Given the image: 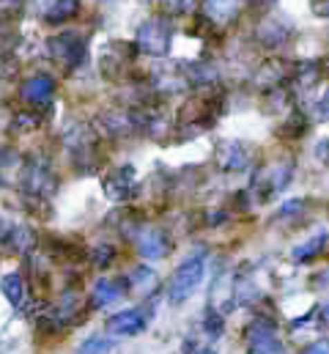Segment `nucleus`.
<instances>
[{
  "instance_id": "1",
  "label": "nucleus",
  "mask_w": 329,
  "mask_h": 354,
  "mask_svg": "<svg viewBox=\"0 0 329 354\" xmlns=\"http://www.w3.org/2000/svg\"><path fill=\"white\" fill-rule=\"evenodd\" d=\"M203 274H206V250H195L189 259H184L176 266V272L170 277V286H167L170 302H176V305L187 302L203 283Z\"/></svg>"
},
{
  "instance_id": "2",
  "label": "nucleus",
  "mask_w": 329,
  "mask_h": 354,
  "mask_svg": "<svg viewBox=\"0 0 329 354\" xmlns=\"http://www.w3.org/2000/svg\"><path fill=\"white\" fill-rule=\"evenodd\" d=\"M170 41H173V25H170V19H167V17H151V19H146V22L138 28L135 47H138L140 53L164 58V55L170 53Z\"/></svg>"
},
{
  "instance_id": "3",
  "label": "nucleus",
  "mask_w": 329,
  "mask_h": 354,
  "mask_svg": "<svg viewBox=\"0 0 329 354\" xmlns=\"http://www.w3.org/2000/svg\"><path fill=\"white\" fill-rule=\"evenodd\" d=\"M47 47H50L53 61L64 69H77L85 61V39L75 30H64V33L53 36L47 41Z\"/></svg>"
},
{
  "instance_id": "4",
  "label": "nucleus",
  "mask_w": 329,
  "mask_h": 354,
  "mask_svg": "<svg viewBox=\"0 0 329 354\" xmlns=\"http://www.w3.org/2000/svg\"><path fill=\"white\" fill-rule=\"evenodd\" d=\"M247 349L250 354H283V344L277 338V330L272 322H252L247 327Z\"/></svg>"
},
{
  "instance_id": "5",
  "label": "nucleus",
  "mask_w": 329,
  "mask_h": 354,
  "mask_svg": "<svg viewBox=\"0 0 329 354\" xmlns=\"http://www.w3.org/2000/svg\"><path fill=\"white\" fill-rule=\"evenodd\" d=\"M126 294H129L126 280H99V283L91 288L88 302H91L93 310H99V308H110V305L126 299Z\"/></svg>"
},
{
  "instance_id": "6",
  "label": "nucleus",
  "mask_w": 329,
  "mask_h": 354,
  "mask_svg": "<svg viewBox=\"0 0 329 354\" xmlns=\"http://www.w3.org/2000/svg\"><path fill=\"white\" fill-rule=\"evenodd\" d=\"M135 242H138V250L146 259H164L170 253V239L164 236V231L157 228V225H146L143 231H138Z\"/></svg>"
},
{
  "instance_id": "7",
  "label": "nucleus",
  "mask_w": 329,
  "mask_h": 354,
  "mask_svg": "<svg viewBox=\"0 0 329 354\" xmlns=\"http://www.w3.org/2000/svg\"><path fill=\"white\" fill-rule=\"evenodd\" d=\"M146 324H149V319L143 310H138V308L121 310L107 319V335H140L146 330Z\"/></svg>"
},
{
  "instance_id": "8",
  "label": "nucleus",
  "mask_w": 329,
  "mask_h": 354,
  "mask_svg": "<svg viewBox=\"0 0 329 354\" xmlns=\"http://www.w3.org/2000/svg\"><path fill=\"white\" fill-rule=\"evenodd\" d=\"M53 93H55V80L50 75H33L19 88V96L30 104H47L53 99Z\"/></svg>"
},
{
  "instance_id": "9",
  "label": "nucleus",
  "mask_w": 329,
  "mask_h": 354,
  "mask_svg": "<svg viewBox=\"0 0 329 354\" xmlns=\"http://www.w3.org/2000/svg\"><path fill=\"white\" fill-rule=\"evenodd\" d=\"M36 11L41 19L47 22H66L77 14L80 8V0H33Z\"/></svg>"
},
{
  "instance_id": "10",
  "label": "nucleus",
  "mask_w": 329,
  "mask_h": 354,
  "mask_svg": "<svg viewBox=\"0 0 329 354\" xmlns=\"http://www.w3.org/2000/svg\"><path fill=\"white\" fill-rule=\"evenodd\" d=\"M288 176H291V165H285V162H277V165L266 168V171L258 176V181H255V187L261 189V198L266 201L269 195L280 192V189L288 184Z\"/></svg>"
},
{
  "instance_id": "11",
  "label": "nucleus",
  "mask_w": 329,
  "mask_h": 354,
  "mask_svg": "<svg viewBox=\"0 0 329 354\" xmlns=\"http://www.w3.org/2000/svg\"><path fill=\"white\" fill-rule=\"evenodd\" d=\"M0 291L6 294V299H8L17 310L25 308V302H28V286H25V277H22L19 272L3 274V277H0Z\"/></svg>"
},
{
  "instance_id": "12",
  "label": "nucleus",
  "mask_w": 329,
  "mask_h": 354,
  "mask_svg": "<svg viewBox=\"0 0 329 354\" xmlns=\"http://www.w3.org/2000/svg\"><path fill=\"white\" fill-rule=\"evenodd\" d=\"M132 187H135V171L132 168H118V171H113L107 176V181H104L107 195L115 198V201H126L132 195Z\"/></svg>"
},
{
  "instance_id": "13",
  "label": "nucleus",
  "mask_w": 329,
  "mask_h": 354,
  "mask_svg": "<svg viewBox=\"0 0 329 354\" xmlns=\"http://www.w3.org/2000/svg\"><path fill=\"white\" fill-rule=\"evenodd\" d=\"M242 0H203V11L214 25H225L228 19L236 17Z\"/></svg>"
},
{
  "instance_id": "14",
  "label": "nucleus",
  "mask_w": 329,
  "mask_h": 354,
  "mask_svg": "<svg viewBox=\"0 0 329 354\" xmlns=\"http://www.w3.org/2000/svg\"><path fill=\"white\" fill-rule=\"evenodd\" d=\"M258 36H261V41H266V44H283L288 36H291V25L283 19V17H272V19H266L263 25H261V30H258Z\"/></svg>"
},
{
  "instance_id": "15",
  "label": "nucleus",
  "mask_w": 329,
  "mask_h": 354,
  "mask_svg": "<svg viewBox=\"0 0 329 354\" xmlns=\"http://www.w3.org/2000/svg\"><path fill=\"white\" fill-rule=\"evenodd\" d=\"M217 157L231 171H242V168H247V162H250L247 146H242V143H223V149L217 151Z\"/></svg>"
},
{
  "instance_id": "16",
  "label": "nucleus",
  "mask_w": 329,
  "mask_h": 354,
  "mask_svg": "<svg viewBox=\"0 0 329 354\" xmlns=\"http://www.w3.org/2000/svg\"><path fill=\"white\" fill-rule=\"evenodd\" d=\"M129 291H138V294H146V291H151V288H157V274H154V269L146 264L135 266L132 269V274H129Z\"/></svg>"
},
{
  "instance_id": "17",
  "label": "nucleus",
  "mask_w": 329,
  "mask_h": 354,
  "mask_svg": "<svg viewBox=\"0 0 329 354\" xmlns=\"http://www.w3.org/2000/svg\"><path fill=\"white\" fill-rule=\"evenodd\" d=\"M324 245H327V234L321 231L316 239H310L308 245H302V248H297V250H294V261H297V264H305V261L316 259V256L324 250Z\"/></svg>"
},
{
  "instance_id": "18",
  "label": "nucleus",
  "mask_w": 329,
  "mask_h": 354,
  "mask_svg": "<svg viewBox=\"0 0 329 354\" xmlns=\"http://www.w3.org/2000/svg\"><path fill=\"white\" fill-rule=\"evenodd\" d=\"M91 259H93V264L96 266H107L113 259H115V250H113L110 245L102 242V245H96V248L91 250Z\"/></svg>"
},
{
  "instance_id": "19",
  "label": "nucleus",
  "mask_w": 329,
  "mask_h": 354,
  "mask_svg": "<svg viewBox=\"0 0 329 354\" xmlns=\"http://www.w3.org/2000/svg\"><path fill=\"white\" fill-rule=\"evenodd\" d=\"M302 212H305V201H302V198H294V201H285V203H283L280 217L291 220V217H297V214H302Z\"/></svg>"
},
{
  "instance_id": "20",
  "label": "nucleus",
  "mask_w": 329,
  "mask_h": 354,
  "mask_svg": "<svg viewBox=\"0 0 329 354\" xmlns=\"http://www.w3.org/2000/svg\"><path fill=\"white\" fill-rule=\"evenodd\" d=\"M206 330H209L212 338H220V335H223V319H220L217 313H209V316H206Z\"/></svg>"
},
{
  "instance_id": "21",
  "label": "nucleus",
  "mask_w": 329,
  "mask_h": 354,
  "mask_svg": "<svg viewBox=\"0 0 329 354\" xmlns=\"http://www.w3.org/2000/svg\"><path fill=\"white\" fill-rule=\"evenodd\" d=\"M22 11V0H0V17H14Z\"/></svg>"
},
{
  "instance_id": "22",
  "label": "nucleus",
  "mask_w": 329,
  "mask_h": 354,
  "mask_svg": "<svg viewBox=\"0 0 329 354\" xmlns=\"http://www.w3.org/2000/svg\"><path fill=\"white\" fill-rule=\"evenodd\" d=\"M82 354H102V352H107V344L104 341H99V338H91V341H85L82 344Z\"/></svg>"
},
{
  "instance_id": "23",
  "label": "nucleus",
  "mask_w": 329,
  "mask_h": 354,
  "mask_svg": "<svg viewBox=\"0 0 329 354\" xmlns=\"http://www.w3.org/2000/svg\"><path fill=\"white\" fill-rule=\"evenodd\" d=\"M164 3H167L170 11H178V14H184V11H189L195 6V0H164Z\"/></svg>"
},
{
  "instance_id": "24",
  "label": "nucleus",
  "mask_w": 329,
  "mask_h": 354,
  "mask_svg": "<svg viewBox=\"0 0 329 354\" xmlns=\"http://www.w3.org/2000/svg\"><path fill=\"white\" fill-rule=\"evenodd\" d=\"M305 354H329L327 341H316L313 346H308V349H305Z\"/></svg>"
},
{
  "instance_id": "25",
  "label": "nucleus",
  "mask_w": 329,
  "mask_h": 354,
  "mask_svg": "<svg viewBox=\"0 0 329 354\" xmlns=\"http://www.w3.org/2000/svg\"><path fill=\"white\" fill-rule=\"evenodd\" d=\"M195 354H217V352H212V349H198Z\"/></svg>"
}]
</instances>
